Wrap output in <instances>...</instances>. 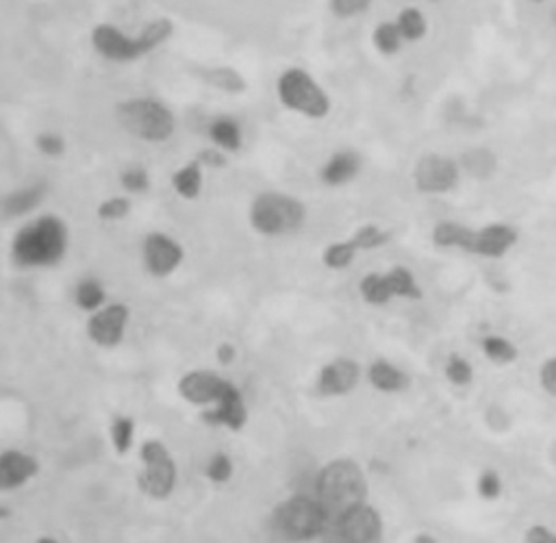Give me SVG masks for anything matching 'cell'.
Listing matches in <instances>:
<instances>
[{
    "label": "cell",
    "mask_w": 556,
    "mask_h": 543,
    "mask_svg": "<svg viewBox=\"0 0 556 543\" xmlns=\"http://www.w3.org/2000/svg\"><path fill=\"white\" fill-rule=\"evenodd\" d=\"M432 244L443 250H461L482 259H502L519 242V231L508 222H489L478 229L463 222L443 220L435 224Z\"/></svg>",
    "instance_id": "6da1fadb"
},
{
    "label": "cell",
    "mask_w": 556,
    "mask_h": 543,
    "mask_svg": "<svg viewBox=\"0 0 556 543\" xmlns=\"http://www.w3.org/2000/svg\"><path fill=\"white\" fill-rule=\"evenodd\" d=\"M174 34V25L166 18L148 23L138 36H129L116 25L101 23L92 29L90 42L96 55L112 64H131L138 62L157 49H161Z\"/></svg>",
    "instance_id": "7a4b0ae2"
},
{
    "label": "cell",
    "mask_w": 556,
    "mask_h": 543,
    "mask_svg": "<svg viewBox=\"0 0 556 543\" xmlns=\"http://www.w3.org/2000/svg\"><path fill=\"white\" fill-rule=\"evenodd\" d=\"M70 246V231L57 216H40L25 224L12 244V253L23 268L57 266Z\"/></svg>",
    "instance_id": "3957f363"
},
{
    "label": "cell",
    "mask_w": 556,
    "mask_h": 543,
    "mask_svg": "<svg viewBox=\"0 0 556 543\" xmlns=\"http://www.w3.org/2000/svg\"><path fill=\"white\" fill-rule=\"evenodd\" d=\"M367 478L352 458L328 461L315 480V495L331 517L367 502Z\"/></svg>",
    "instance_id": "277c9868"
},
{
    "label": "cell",
    "mask_w": 556,
    "mask_h": 543,
    "mask_svg": "<svg viewBox=\"0 0 556 543\" xmlns=\"http://www.w3.org/2000/svg\"><path fill=\"white\" fill-rule=\"evenodd\" d=\"M274 528L276 532L292 543H309V541H322L328 523L331 513L326 506L318 500V495H292L283 500L274 508Z\"/></svg>",
    "instance_id": "5b68a950"
},
{
    "label": "cell",
    "mask_w": 556,
    "mask_h": 543,
    "mask_svg": "<svg viewBox=\"0 0 556 543\" xmlns=\"http://www.w3.org/2000/svg\"><path fill=\"white\" fill-rule=\"evenodd\" d=\"M118 122L129 135L146 144H164L177 131L172 109L166 103L148 96L122 101L118 105Z\"/></svg>",
    "instance_id": "8992f818"
},
{
    "label": "cell",
    "mask_w": 556,
    "mask_h": 543,
    "mask_svg": "<svg viewBox=\"0 0 556 543\" xmlns=\"http://www.w3.org/2000/svg\"><path fill=\"white\" fill-rule=\"evenodd\" d=\"M248 222L253 231L263 237H285L305 227L307 207L289 194L266 192L253 201Z\"/></svg>",
    "instance_id": "52a82bcc"
},
{
    "label": "cell",
    "mask_w": 556,
    "mask_h": 543,
    "mask_svg": "<svg viewBox=\"0 0 556 543\" xmlns=\"http://www.w3.org/2000/svg\"><path fill=\"white\" fill-rule=\"evenodd\" d=\"M276 96L287 112L307 120H324L333 109L328 92L302 68H289L279 77Z\"/></svg>",
    "instance_id": "ba28073f"
},
{
    "label": "cell",
    "mask_w": 556,
    "mask_h": 543,
    "mask_svg": "<svg viewBox=\"0 0 556 543\" xmlns=\"http://www.w3.org/2000/svg\"><path fill=\"white\" fill-rule=\"evenodd\" d=\"M142 469L138 474V487L153 500H166L174 493L179 480V467L170 448L161 439H146L140 445Z\"/></svg>",
    "instance_id": "9c48e42d"
},
{
    "label": "cell",
    "mask_w": 556,
    "mask_h": 543,
    "mask_svg": "<svg viewBox=\"0 0 556 543\" xmlns=\"http://www.w3.org/2000/svg\"><path fill=\"white\" fill-rule=\"evenodd\" d=\"M359 294L370 307H385L393 300H419L422 287L415 274L404 266L385 272H370L359 281Z\"/></svg>",
    "instance_id": "30bf717a"
},
{
    "label": "cell",
    "mask_w": 556,
    "mask_h": 543,
    "mask_svg": "<svg viewBox=\"0 0 556 543\" xmlns=\"http://www.w3.org/2000/svg\"><path fill=\"white\" fill-rule=\"evenodd\" d=\"M383 532L380 513L370 502H363L331 517L322 543H380Z\"/></svg>",
    "instance_id": "8fae6325"
},
{
    "label": "cell",
    "mask_w": 556,
    "mask_h": 543,
    "mask_svg": "<svg viewBox=\"0 0 556 543\" xmlns=\"http://www.w3.org/2000/svg\"><path fill=\"white\" fill-rule=\"evenodd\" d=\"M463 168L445 155H424L413 168V183L419 194L443 196L458 188Z\"/></svg>",
    "instance_id": "7c38bea8"
},
{
    "label": "cell",
    "mask_w": 556,
    "mask_h": 543,
    "mask_svg": "<svg viewBox=\"0 0 556 543\" xmlns=\"http://www.w3.org/2000/svg\"><path fill=\"white\" fill-rule=\"evenodd\" d=\"M389 242V233L376 224H365L357 229L348 240H339L335 244H328L322 253V263L333 270L341 272L354 263V259L361 253L376 250Z\"/></svg>",
    "instance_id": "4fadbf2b"
},
{
    "label": "cell",
    "mask_w": 556,
    "mask_h": 543,
    "mask_svg": "<svg viewBox=\"0 0 556 543\" xmlns=\"http://www.w3.org/2000/svg\"><path fill=\"white\" fill-rule=\"evenodd\" d=\"M131 324V309L125 302H107L99 311L90 313L86 333L99 348H116L122 344Z\"/></svg>",
    "instance_id": "5bb4252c"
},
{
    "label": "cell",
    "mask_w": 556,
    "mask_h": 543,
    "mask_svg": "<svg viewBox=\"0 0 556 543\" xmlns=\"http://www.w3.org/2000/svg\"><path fill=\"white\" fill-rule=\"evenodd\" d=\"M142 261L151 276L168 279L183 266L185 248L172 235L157 231L146 235L142 244Z\"/></svg>",
    "instance_id": "9a60e30c"
},
{
    "label": "cell",
    "mask_w": 556,
    "mask_h": 543,
    "mask_svg": "<svg viewBox=\"0 0 556 543\" xmlns=\"http://www.w3.org/2000/svg\"><path fill=\"white\" fill-rule=\"evenodd\" d=\"M231 387V380L220 376L218 372H211V370H192V372H185L179 383H177V391L179 396L188 402V404H194V406H201L203 411L205 409H211L224 393L227 389Z\"/></svg>",
    "instance_id": "2e32d148"
},
{
    "label": "cell",
    "mask_w": 556,
    "mask_h": 543,
    "mask_svg": "<svg viewBox=\"0 0 556 543\" xmlns=\"http://www.w3.org/2000/svg\"><path fill=\"white\" fill-rule=\"evenodd\" d=\"M361 376H363V370L354 359L339 357L322 365L315 380V389L324 398H341L352 393L359 387Z\"/></svg>",
    "instance_id": "e0dca14e"
},
{
    "label": "cell",
    "mask_w": 556,
    "mask_h": 543,
    "mask_svg": "<svg viewBox=\"0 0 556 543\" xmlns=\"http://www.w3.org/2000/svg\"><path fill=\"white\" fill-rule=\"evenodd\" d=\"M203 419L211 426L227 428L233 432L244 430L248 424V404L242 389L235 383H231L227 393L211 409H205Z\"/></svg>",
    "instance_id": "ac0fdd59"
},
{
    "label": "cell",
    "mask_w": 556,
    "mask_h": 543,
    "mask_svg": "<svg viewBox=\"0 0 556 543\" xmlns=\"http://www.w3.org/2000/svg\"><path fill=\"white\" fill-rule=\"evenodd\" d=\"M40 474V461L18 448H10L0 454V489L16 491L27 487Z\"/></svg>",
    "instance_id": "d6986e66"
},
{
    "label": "cell",
    "mask_w": 556,
    "mask_h": 543,
    "mask_svg": "<svg viewBox=\"0 0 556 543\" xmlns=\"http://www.w3.org/2000/svg\"><path fill=\"white\" fill-rule=\"evenodd\" d=\"M361 172V157L352 151H339L333 153L322 170H320V179L326 188H341L352 183Z\"/></svg>",
    "instance_id": "ffe728a7"
},
{
    "label": "cell",
    "mask_w": 556,
    "mask_h": 543,
    "mask_svg": "<svg viewBox=\"0 0 556 543\" xmlns=\"http://www.w3.org/2000/svg\"><path fill=\"white\" fill-rule=\"evenodd\" d=\"M365 378L372 389L380 393H398L409 387V376L404 374V370L387 359H376L374 363H370V367L365 370Z\"/></svg>",
    "instance_id": "44dd1931"
},
{
    "label": "cell",
    "mask_w": 556,
    "mask_h": 543,
    "mask_svg": "<svg viewBox=\"0 0 556 543\" xmlns=\"http://www.w3.org/2000/svg\"><path fill=\"white\" fill-rule=\"evenodd\" d=\"M205 188V168L201 161H190L172 174V190L183 201H196Z\"/></svg>",
    "instance_id": "7402d4cb"
},
{
    "label": "cell",
    "mask_w": 556,
    "mask_h": 543,
    "mask_svg": "<svg viewBox=\"0 0 556 543\" xmlns=\"http://www.w3.org/2000/svg\"><path fill=\"white\" fill-rule=\"evenodd\" d=\"M209 138L220 153H237L244 144L242 127L233 118H218L209 127Z\"/></svg>",
    "instance_id": "603a6c76"
},
{
    "label": "cell",
    "mask_w": 556,
    "mask_h": 543,
    "mask_svg": "<svg viewBox=\"0 0 556 543\" xmlns=\"http://www.w3.org/2000/svg\"><path fill=\"white\" fill-rule=\"evenodd\" d=\"M480 350L487 361H491L493 365H500V367L515 363L519 357V348L515 346V341H510L508 337H504L500 333L484 335L480 341Z\"/></svg>",
    "instance_id": "cb8c5ba5"
},
{
    "label": "cell",
    "mask_w": 556,
    "mask_h": 543,
    "mask_svg": "<svg viewBox=\"0 0 556 543\" xmlns=\"http://www.w3.org/2000/svg\"><path fill=\"white\" fill-rule=\"evenodd\" d=\"M42 201H44V188H42V185L23 188V190H18V192H14V194L8 196V201H5V214H8V218L25 216V214L34 211Z\"/></svg>",
    "instance_id": "d4e9b609"
},
{
    "label": "cell",
    "mask_w": 556,
    "mask_h": 543,
    "mask_svg": "<svg viewBox=\"0 0 556 543\" xmlns=\"http://www.w3.org/2000/svg\"><path fill=\"white\" fill-rule=\"evenodd\" d=\"M75 302L81 311L86 313H94L101 307L107 305V292L103 287L101 281L96 279H83L77 289H75Z\"/></svg>",
    "instance_id": "484cf974"
},
{
    "label": "cell",
    "mask_w": 556,
    "mask_h": 543,
    "mask_svg": "<svg viewBox=\"0 0 556 543\" xmlns=\"http://www.w3.org/2000/svg\"><path fill=\"white\" fill-rule=\"evenodd\" d=\"M396 25H398L404 42H419L428 34V21L417 8H404L396 16Z\"/></svg>",
    "instance_id": "4316f807"
},
{
    "label": "cell",
    "mask_w": 556,
    "mask_h": 543,
    "mask_svg": "<svg viewBox=\"0 0 556 543\" xmlns=\"http://www.w3.org/2000/svg\"><path fill=\"white\" fill-rule=\"evenodd\" d=\"M372 44L380 55H398L402 51V47L406 44L396 21L393 23H380L374 27L372 31Z\"/></svg>",
    "instance_id": "83f0119b"
},
{
    "label": "cell",
    "mask_w": 556,
    "mask_h": 543,
    "mask_svg": "<svg viewBox=\"0 0 556 543\" xmlns=\"http://www.w3.org/2000/svg\"><path fill=\"white\" fill-rule=\"evenodd\" d=\"M109 437H112V445L120 456H127L133 445H135V419L129 415H118L112 422L109 428Z\"/></svg>",
    "instance_id": "f1b7e54d"
},
{
    "label": "cell",
    "mask_w": 556,
    "mask_h": 543,
    "mask_svg": "<svg viewBox=\"0 0 556 543\" xmlns=\"http://www.w3.org/2000/svg\"><path fill=\"white\" fill-rule=\"evenodd\" d=\"M443 374H445V380L454 387H469L474 383V365L461 354L448 357L443 365Z\"/></svg>",
    "instance_id": "f546056e"
},
{
    "label": "cell",
    "mask_w": 556,
    "mask_h": 543,
    "mask_svg": "<svg viewBox=\"0 0 556 543\" xmlns=\"http://www.w3.org/2000/svg\"><path fill=\"white\" fill-rule=\"evenodd\" d=\"M465 170L476 177V179H484V177H491L497 168V159L491 151H484V148H476V151H469L465 153Z\"/></svg>",
    "instance_id": "4dcf8cb0"
},
{
    "label": "cell",
    "mask_w": 556,
    "mask_h": 543,
    "mask_svg": "<svg viewBox=\"0 0 556 543\" xmlns=\"http://www.w3.org/2000/svg\"><path fill=\"white\" fill-rule=\"evenodd\" d=\"M235 474V463L229 454L224 452H216L209 456L207 465H205V476L214 482V484H227Z\"/></svg>",
    "instance_id": "1f68e13d"
},
{
    "label": "cell",
    "mask_w": 556,
    "mask_h": 543,
    "mask_svg": "<svg viewBox=\"0 0 556 543\" xmlns=\"http://www.w3.org/2000/svg\"><path fill=\"white\" fill-rule=\"evenodd\" d=\"M476 491L482 500L493 502L504 493V480L497 469H482L476 478Z\"/></svg>",
    "instance_id": "d6a6232c"
},
{
    "label": "cell",
    "mask_w": 556,
    "mask_h": 543,
    "mask_svg": "<svg viewBox=\"0 0 556 543\" xmlns=\"http://www.w3.org/2000/svg\"><path fill=\"white\" fill-rule=\"evenodd\" d=\"M96 214L103 222H120L131 214V201L127 196H112L99 205Z\"/></svg>",
    "instance_id": "836d02e7"
},
{
    "label": "cell",
    "mask_w": 556,
    "mask_h": 543,
    "mask_svg": "<svg viewBox=\"0 0 556 543\" xmlns=\"http://www.w3.org/2000/svg\"><path fill=\"white\" fill-rule=\"evenodd\" d=\"M374 0H328V8L337 18H359L370 12Z\"/></svg>",
    "instance_id": "e575fe53"
},
{
    "label": "cell",
    "mask_w": 556,
    "mask_h": 543,
    "mask_svg": "<svg viewBox=\"0 0 556 543\" xmlns=\"http://www.w3.org/2000/svg\"><path fill=\"white\" fill-rule=\"evenodd\" d=\"M120 183L129 194H144L151 188V177L144 168H127L120 174Z\"/></svg>",
    "instance_id": "d590c367"
},
{
    "label": "cell",
    "mask_w": 556,
    "mask_h": 543,
    "mask_svg": "<svg viewBox=\"0 0 556 543\" xmlns=\"http://www.w3.org/2000/svg\"><path fill=\"white\" fill-rule=\"evenodd\" d=\"M539 387L545 396L556 400V354H549L539 365Z\"/></svg>",
    "instance_id": "8d00e7d4"
},
{
    "label": "cell",
    "mask_w": 556,
    "mask_h": 543,
    "mask_svg": "<svg viewBox=\"0 0 556 543\" xmlns=\"http://www.w3.org/2000/svg\"><path fill=\"white\" fill-rule=\"evenodd\" d=\"M36 146H38V151L44 157H51V159H57V157H62L66 153V142L57 133H42V135H38Z\"/></svg>",
    "instance_id": "74e56055"
},
{
    "label": "cell",
    "mask_w": 556,
    "mask_h": 543,
    "mask_svg": "<svg viewBox=\"0 0 556 543\" xmlns=\"http://www.w3.org/2000/svg\"><path fill=\"white\" fill-rule=\"evenodd\" d=\"M521 543H556V528L547 523H530L523 530Z\"/></svg>",
    "instance_id": "f35d334b"
},
{
    "label": "cell",
    "mask_w": 556,
    "mask_h": 543,
    "mask_svg": "<svg viewBox=\"0 0 556 543\" xmlns=\"http://www.w3.org/2000/svg\"><path fill=\"white\" fill-rule=\"evenodd\" d=\"M237 359V350L233 344H220L218 346V361L222 365H231Z\"/></svg>",
    "instance_id": "ab89813d"
},
{
    "label": "cell",
    "mask_w": 556,
    "mask_h": 543,
    "mask_svg": "<svg viewBox=\"0 0 556 543\" xmlns=\"http://www.w3.org/2000/svg\"><path fill=\"white\" fill-rule=\"evenodd\" d=\"M413 543H439V539H437L435 534H430V532H419V534L413 539Z\"/></svg>",
    "instance_id": "60d3db41"
},
{
    "label": "cell",
    "mask_w": 556,
    "mask_h": 543,
    "mask_svg": "<svg viewBox=\"0 0 556 543\" xmlns=\"http://www.w3.org/2000/svg\"><path fill=\"white\" fill-rule=\"evenodd\" d=\"M528 3H534V5H541V3H547V0H528Z\"/></svg>",
    "instance_id": "b9f144b4"
},
{
    "label": "cell",
    "mask_w": 556,
    "mask_h": 543,
    "mask_svg": "<svg viewBox=\"0 0 556 543\" xmlns=\"http://www.w3.org/2000/svg\"><path fill=\"white\" fill-rule=\"evenodd\" d=\"M554 27H556V12H554Z\"/></svg>",
    "instance_id": "7bdbcfd3"
}]
</instances>
